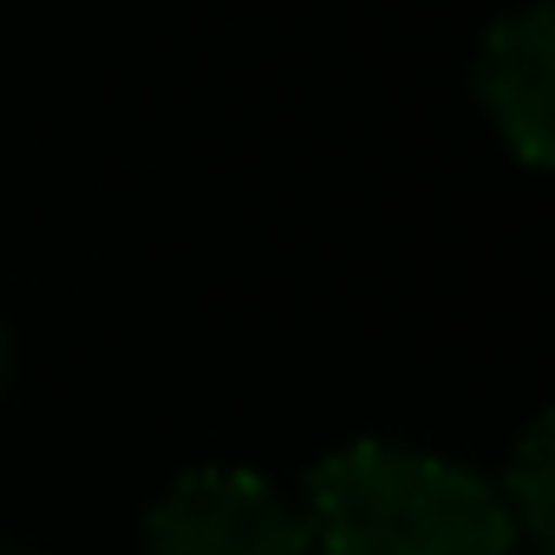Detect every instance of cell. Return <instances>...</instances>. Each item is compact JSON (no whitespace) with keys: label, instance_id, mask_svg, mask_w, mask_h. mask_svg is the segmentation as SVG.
Here are the masks:
<instances>
[{"label":"cell","instance_id":"cell-2","mask_svg":"<svg viewBox=\"0 0 555 555\" xmlns=\"http://www.w3.org/2000/svg\"><path fill=\"white\" fill-rule=\"evenodd\" d=\"M151 555H314V535L268 477L190 470L151 509Z\"/></svg>","mask_w":555,"mask_h":555},{"label":"cell","instance_id":"cell-3","mask_svg":"<svg viewBox=\"0 0 555 555\" xmlns=\"http://www.w3.org/2000/svg\"><path fill=\"white\" fill-rule=\"evenodd\" d=\"M477 92H483L490 118L503 125V138L529 164H542L548 157V138H555V14L542 8V0L503 14L483 34Z\"/></svg>","mask_w":555,"mask_h":555},{"label":"cell","instance_id":"cell-1","mask_svg":"<svg viewBox=\"0 0 555 555\" xmlns=\"http://www.w3.org/2000/svg\"><path fill=\"white\" fill-rule=\"evenodd\" d=\"M308 535L321 555H516L503 496L431 451L347 444L308 477Z\"/></svg>","mask_w":555,"mask_h":555},{"label":"cell","instance_id":"cell-4","mask_svg":"<svg viewBox=\"0 0 555 555\" xmlns=\"http://www.w3.org/2000/svg\"><path fill=\"white\" fill-rule=\"evenodd\" d=\"M496 496H503L509 522L535 548H548V522H555V418L529 425V438L516 444V464H509V477H503Z\"/></svg>","mask_w":555,"mask_h":555},{"label":"cell","instance_id":"cell-5","mask_svg":"<svg viewBox=\"0 0 555 555\" xmlns=\"http://www.w3.org/2000/svg\"><path fill=\"white\" fill-rule=\"evenodd\" d=\"M0 373H8V334H0Z\"/></svg>","mask_w":555,"mask_h":555}]
</instances>
